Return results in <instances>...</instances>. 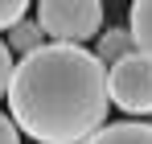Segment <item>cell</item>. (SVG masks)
<instances>
[{
    "instance_id": "cell-7",
    "label": "cell",
    "mask_w": 152,
    "mask_h": 144,
    "mask_svg": "<svg viewBox=\"0 0 152 144\" xmlns=\"http://www.w3.org/2000/svg\"><path fill=\"white\" fill-rule=\"evenodd\" d=\"M4 46H8V54H21V58H25V54L45 46V33H41V25L33 21V17H25V21H17L8 29V41H4Z\"/></svg>"
},
{
    "instance_id": "cell-10",
    "label": "cell",
    "mask_w": 152,
    "mask_h": 144,
    "mask_svg": "<svg viewBox=\"0 0 152 144\" xmlns=\"http://www.w3.org/2000/svg\"><path fill=\"white\" fill-rule=\"evenodd\" d=\"M0 144H21L17 123H12V115H4V111H0Z\"/></svg>"
},
{
    "instance_id": "cell-1",
    "label": "cell",
    "mask_w": 152,
    "mask_h": 144,
    "mask_svg": "<svg viewBox=\"0 0 152 144\" xmlns=\"http://www.w3.org/2000/svg\"><path fill=\"white\" fill-rule=\"evenodd\" d=\"M8 107L37 144H82L107 123V66L86 46L45 41L12 66Z\"/></svg>"
},
{
    "instance_id": "cell-5",
    "label": "cell",
    "mask_w": 152,
    "mask_h": 144,
    "mask_svg": "<svg viewBox=\"0 0 152 144\" xmlns=\"http://www.w3.org/2000/svg\"><path fill=\"white\" fill-rule=\"evenodd\" d=\"M127 54H136V41H132L127 25L103 29V37H99V49H95V58H99L103 66H115V62H119V58H127Z\"/></svg>"
},
{
    "instance_id": "cell-3",
    "label": "cell",
    "mask_w": 152,
    "mask_h": 144,
    "mask_svg": "<svg viewBox=\"0 0 152 144\" xmlns=\"http://www.w3.org/2000/svg\"><path fill=\"white\" fill-rule=\"evenodd\" d=\"M107 99L127 115H152V58L127 54L107 66Z\"/></svg>"
},
{
    "instance_id": "cell-9",
    "label": "cell",
    "mask_w": 152,
    "mask_h": 144,
    "mask_svg": "<svg viewBox=\"0 0 152 144\" xmlns=\"http://www.w3.org/2000/svg\"><path fill=\"white\" fill-rule=\"evenodd\" d=\"M8 82H12V54L0 41V95H8Z\"/></svg>"
},
{
    "instance_id": "cell-8",
    "label": "cell",
    "mask_w": 152,
    "mask_h": 144,
    "mask_svg": "<svg viewBox=\"0 0 152 144\" xmlns=\"http://www.w3.org/2000/svg\"><path fill=\"white\" fill-rule=\"evenodd\" d=\"M29 17V4L25 0H0V33H8L17 21Z\"/></svg>"
},
{
    "instance_id": "cell-6",
    "label": "cell",
    "mask_w": 152,
    "mask_h": 144,
    "mask_svg": "<svg viewBox=\"0 0 152 144\" xmlns=\"http://www.w3.org/2000/svg\"><path fill=\"white\" fill-rule=\"evenodd\" d=\"M127 33H132V41H136V54L152 58V0H140V4H132Z\"/></svg>"
},
{
    "instance_id": "cell-2",
    "label": "cell",
    "mask_w": 152,
    "mask_h": 144,
    "mask_svg": "<svg viewBox=\"0 0 152 144\" xmlns=\"http://www.w3.org/2000/svg\"><path fill=\"white\" fill-rule=\"evenodd\" d=\"M33 21L58 46H82L103 29V4H95V0H45V4H37Z\"/></svg>"
},
{
    "instance_id": "cell-4",
    "label": "cell",
    "mask_w": 152,
    "mask_h": 144,
    "mask_svg": "<svg viewBox=\"0 0 152 144\" xmlns=\"http://www.w3.org/2000/svg\"><path fill=\"white\" fill-rule=\"evenodd\" d=\"M82 144H152V123H132V120L103 123L99 132Z\"/></svg>"
}]
</instances>
